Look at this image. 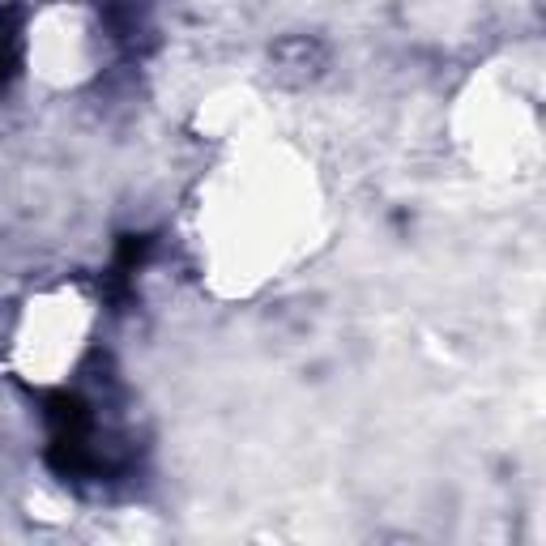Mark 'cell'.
Listing matches in <instances>:
<instances>
[{
  "label": "cell",
  "mask_w": 546,
  "mask_h": 546,
  "mask_svg": "<svg viewBox=\"0 0 546 546\" xmlns=\"http://www.w3.org/2000/svg\"><path fill=\"white\" fill-rule=\"evenodd\" d=\"M86 329H90V308L77 299V291L47 295L39 308L30 303V316L18 333V355L26 363V372L39 367V372H52L47 380H56V372L73 367L77 350L86 346L82 342Z\"/></svg>",
  "instance_id": "1"
}]
</instances>
